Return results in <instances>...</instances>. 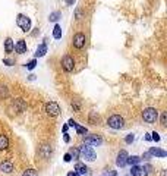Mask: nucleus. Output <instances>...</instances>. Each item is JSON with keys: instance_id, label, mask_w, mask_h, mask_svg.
Wrapping results in <instances>:
<instances>
[{"instance_id": "obj_1", "label": "nucleus", "mask_w": 167, "mask_h": 176, "mask_svg": "<svg viewBox=\"0 0 167 176\" xmlns=\"http://www.w3.org/2000/svg\"><path fill=\"white\" fill-rule=\"evenodd\" d=\"M78 150H79V157H82V159L87 160V161H94L95 157H97L95 151H94V150L89 147V145H87V144L81 145Z\"/></svg>"}, {"instance_id": "obj_2", "label": "nucleus", "mask_w": 167, "mask_h": 176, "mask_svg": "<svg viewBox=\"0 0 167 176\" xmlns=\"http://www.w3.org/2000/svg\"><path fill=\"white\" fill-rule=\"evenodd\" d=\"M142 119L147 122V123H154L157 122L158 119V112L154 109V107H148L142 112Z\"/></svg>"}, {"instance_id": "obj_3", "label": "nucleus", "mask_w": 167, "mask_h": 176, "mask_svg": "<svg viewBox=\"0 0 167 176\" xmlns=\"http://www.w3.org/2000/svg\"><path fill=\"white\" fill-rule=\"evenodd\" d=\"M16 24H18V27L23 31V32H28L31 30V19L28 16H25V15H18L16 18Z\"/></svg>"}, {"instance_id": "obj_4", "label": "nucleus", "mask_w": 167, "mask_h": 176, "mask_svg": "<svg viewBox=\"0 0 167 176\" xmlns=\"http://www.w3.org/2000/svg\"><path fill=\"white\" fill-rule=\"evenodd\" d=\"M123 123H125L123 122V118L119 116V115H113L107 120V125H109L110 128H113V129H122L123 128Z\"/></svg>"}, {"instance_id": "obj_5", "label": "nucleus", "mask_w": 167, "mask_h": 176, "mask_svg": "<svg viewBox=\"0 0 167 176\" xmlns=\"http://www.w3.org/2000/svg\"><path fill=\"white\" fill-rule=\"evenodd\" d=\"M72 43H73V47H75V48H78V50L84 48V47H85V43H87L85 34H84V32H76V34L73 35Z\"/></svg>"}, {"instance_id": "obj_6", "label": "nucleus", "mask_w": 167, "mask_h": 176, "mask_svg": "<svg viewBox=\"0 0 167 176\" xmlns=\"http://www.w3.org/2000/svg\"><path fill=\"white\" fill-rule=\"evenodd\" d=\"M62 68L65 72H72L75 69V60L70 54H66V56H63L62 59Z\"/></svg>"}, {"instance_id": "obj_7", "label": "nucleus", "mask_w": 167, "mask_h": 176, "mask_svg": "<svg viewBox=\"0 0 167 176\" xmlns=\"http://www.w3.org/2000/svg\"><path fill=\"white\" fill-rule=\"evenodd\" d=\"M46 113H47L48 116H51V118L59 116V113H60V107H59V104H57V103H54V101H48V103L46 104Z\"/></svg>"}, {"instance_id": "obj_8", "label": "nucleus", "mask_w": 167, "mask_h": 176, "mask_svg": "<svg viewBox=\"0 0 167 176\" xmlns=\"http://www.w3.org/2000/svg\"><path fill=\"white\" fill-rule=\"evenodd\" d=\"M84 144L97 147V145H101V144H103V140H101L98 135H89V136H85V138H84Z\"/></svg>"}, {"instance_id": "obj_9", "label": "nucleus", "mask_w": 167, "mask_h": 176, "mask_svg": "<svg viewBox=\"0 0 167 176\" xmlns=\"http://www.w3.org/2000/svg\"><path fill=\"white\" fill-rule=\"evenodd\" d=\"M116 165L119 167H125L127 165V153L125 151V150H122V151L117 154V159H116Z\"/></svg>"}, {"instance_id": "obj_10", "label": "nucleus", "mask_w": 167, "mask_h": 176, "mask_svg": "<svg viewBox=\"0 0 167 176\" xmlns=\"http://www.w3.org/2000/svg\"><path fill=\"white\" fill-rule=\"evenodd\" d=\"M0 170H2L3 173H12L13 172V163L9 161V160L0 161Z\"/></svg>"}, {"instance_id": "obj_11", "label": "nucleus", "mask_w": 167, "mask_h": 176, "mask_svg": "<svg viewBox=\"0 0 167 176\" xmlns=\"http://www.w3.org/2000/svg\"><path fill=\"white\" fill-rule=\"evenodd\" d=\"M13 50H16V53H19V54L27 53L28 47H27V43H25V40H19V41L15 44V48H13Z\"/></svg>"}, {"instance_id": "obj_12", "label": "nucleus", "mask_w": 167, "mask_h": 176, "mask_svg": "<svg viewBox=\"0 0 167 176\" xmlns=\"http://www.w3.org/2000/svg\"><path fill=\"white\" fill-rule=\"evenodd\" d=\"M131 175H132V176H147L148 173L145 172L144 167L135 165V166H132V169H131Z\"/></svg>"}, {"instance_id": "obj_13", "label": "nucleus", "mask_w": 167, "mask_h": 176, "mask_svg": "<svg viewBox=\"0 0 167 176\" xmlns=\"http://www.w3.org/2000/svg\"><path fill=\"white\" fill-rule=\"evenodd\" d=\"M75 170L78 175H89V169L84 165V163H76V166H75Z\"/></svg>"}, {"instance_id": "obj_14", "label": "nucleus", "mask_w": 167, "mask_h": 176, "mask_svg": "<svg viewBox=\"0 0 167 176\" xmlns=\"http://www.w3.org/2000/svg\"><path fill=\"white\" fill-rule=\"evenodd\" d=\"M12 107H13V109H15V110H16V112L19 113V112H23V110H25V107H27V106H25V103L22 101L21 98H18V100H15V101L12 103Z\"/></svg>"}, {"instance_id": "obj_15", "label": "nucleus", "mask_w": 167, "mask_h": 176, "mask_svg": "<svg viewBox=\"0 0 167 176\" xmlns=\"http://www.w3.org/2000/svg\"><path fill=\"white\" fill-rule=\"evenodd\" d=\"M13 48H15L13 40H12V38H6V41H5V52L6 53H12V52H13Z\"/></svg>"}, {"instance_id": "obj_16", "label": "nucleus", "mask_w": 167, "mask_h": 176, "mask_svg": "<svg viewBox=\"0 0 167 176\" xmlns=\"http://www.w3.org/2000/svg\"><path fill=\"white\" fill-rule=\"evenodd\" d=\"M150 154L151 156H156V157H166L167 156V153L164 151V150H160V148H151L150 150Z\"/></svg>"}, {"instance_id": "obj_17", "label": "nucleus", "mask_w": 167, "mask_h": 176, "mask_svg": "<svg viewBox=\"0 0 167 176\" xmlns=\"http://www.w3.org/2000/svg\"><path fill=\"white\" fill-rule=\"evenodd\" d=\"M46 53H47V46H46V43H43L41 46H38L37 52H35V57H43Z\"/></svg>"}, {"instance_id": "obj_18", "label": "nucleus", "mask_w": 167, "mask_h": 176, "mask_svg": "<svg viewBox=\"0 0 167 176\" xmlns=\"http://www.w3.org/2000/svg\"><path fill=\"white\" fill-rule=\"evenodd\" d=\"M9 147V140L6 135H0V151H3Z\"/></svg>"}, {"instance_id": "obj_19", "label": "nucleus", "mask_w": 167, "mask_h": 176, "mask_svg": "<svg viewBox=\"0 0 167 176\" xmlns=\"http://www.w3.org/2000/svg\"><path fill=\"white\" fill-rule=\"evenodd\" d=\"M141 161V157H138V156H127V165H131V166H135V165H138V163Z\"/></svg>"}, {"instance_id": "obj_20", "label": "nucleus", "mask_w": 167, "mask_h": 176, "mask_svg": "<svg viewBox=\"0 0 167 176\" xmlns=\"http://www.w3.org/2000/svg\"><path fill=\"white\" fill-rule=\"evenodd\" d=\"M53 37L56 40H60L62 38V28L60 25H54V30H53Z\"/></svg>"}, {"instance_id": "obj_21", "label": "nucleus", "mask_w": 167, "mask_h": 176, "mask_svg": "<svg viewBox=\"0 0 167 176\" xmlns=\"http://www.w3.org/2000/svg\"><path fill=\"white\" fill-rule=\"evenodd\" d=\"M60 16H62L60 12H53V13H50L48 19H50V22H57L60 19Z\"/></svg>"}, {"instance_id": "obj_22", "label": "nucleus", "mask_w": 167, "mask_h": 176, "mask_svg": "<svg viewBox=\"0 0 167 176\" xmlns=\"http://www.w3.org/2000/svg\"><path fill=\"white\" fill-rule=\"evenodd\" d=\"M69 154H70V157H72L73 160H78V159H79V150H78V148H72L70 151H69Z\"/></svg>"}, {"instance_id": "obj_23", "label": "nucleus", "mask_w": 167, "mask_h": 176, "mask_svg": "<svg viewBox=\"0 0 167 176\" xmlns=\"http://www.w3.org/2000/svg\"><path fill=\"white\" fill-rule=\"evenodd\" d=\"M75 129H76V134H78V135H85L88 132V129L85 126H81V125H76Z\"/></svg>"}, {"instance_id": "obj_24", "label": "nucleus", "mask_w": 167, "mask_h": 176, "mask_svg": "<svg viewBox=\"0 0 167 176\" xmlns=\"http://www.w3.org/2000/svg\"><path fill=\"white\" fill-rule=\"evenodd\" d=\"M22 176H38V172L35 169H27L22 173Z\"/></svg>"}, {"instance_id": "obj_25", "label": "nucleus", "mask_w": 167, "mask_h": 176, "mask_svg": "<svg viewBox=\"0 0 167 176\" xmlns=\"http://www.w3.org/2000/svg\"><path fill=\"white\" fill-rule=\"evenodd\" d=\"M7 97V88L5 85H0V98Z\"/></svg>"}, {"instance_id": "obj_26", "label": "nucleus", "mask_w": 167, "mask_h": 176, "mask_svg": "<svg viewBox=\"0 0 167 176\" xmlns=\"http://www.w3.org/2000/svg\"><path fill=\"white\" fill-rule=\"evenodd\" d=\"M35 65H37V60L34 59V60H31V62H28V63H27V68H28L30 71H32V69L35 68Z\"/></svg>"}, {"instance_id": "obj_27", "label": "nucleus", "mask_w": 167, "mask_h": 176, "mask_svg": "<svg viewBox=\"0 0 167 176\" xmlns=\"http://www.w3.org/2000/svg\"><path fill=\"white\" fill-rule=\"evenodd\" d=\"M161 125H163V126H166V125H167V113L166 112L161 113Z\"/></svg>"}, {"instance_id": "obj_28", "label": "nucleus", "mask_w": 167, "mask_h": 176, "mask_svg": "<svg viewBox=\"0 0 167 176\" xmlns=\"http://www.w3.org/2000/svg\"><path fill=\"white\" fill-rule=\"evenodd\" d=\"M133 140H135V135L133 134H129L126 138H125V141L127 142V144H131V142H133Z\"/></svg>"}, {"instance_id": "obj_29", "label": "nucleus", "mask_w": 167, "mask_h": 176, "mask_svg": "<svg viewBox=\"0 0 167 176\" xmlns=\"http://www.w3.org/2000/svg\"><path fill=\"white\" fill-rule=\"evenodd\" d=\"M151 135H152V136H151V140H152V141H156V142H158V141H160V135H158L157 132H152Z\"/></svg>"}, {"instance_id": "obj_30", "label": "nucleus", "mask_w": 167, "mask_h": 176, "mask_svg": "<svg viewBox=\"0 0 167 176\" xmlns=\"http://www.w3.org/2000/svg\"><path fill=\"white\" fill-rule=\"evenodd\" d=\"M75 16H76V19H82V12L79 10V9H76V12H75Z\"/></svg>"}, {"instance_id": "obj_31", "label": "nucleus", "mask_w": 167, "mask_h": 176, "mask_svg": "<svg viewBox=\"0 0 167 176\" xmlns=\"http://www.w3.org/2000/svg\"><path fill=\"white\" fill-rule=\"evenodd\" d=\"M68 125H69V126H72V128H76V125H78V123H76V122H75L73 119H69Z\"/></svg>"}, {"instance_id": "obj_32", "label": "nucleus", "mask_w": 167, "mask_h": 176, "mask_svg": "<svg viewBox=\"0 0 167 176\" xmlns=\"http://www.w3.org/2000/svg\"><path fill=\"white\" fill-rule=\"evenodd\" d=\"M144 169H145V172H147V173H151V172H152V166H150V165L144 166Z\"/></svg>"}, {"instance_id": "obj_33", "label": "nucleus", "mask_w": 167, "mask_h": 176, "mask_svg": "<svg viewBox=\"0 0 167 176\" xmlns=\"http://www.w3.org/2000/svg\"><path fill=\"white\" fill-rule=\"evenodd\" d=\"M3 63H5V65H7V66H12V65H13V62L9 60V59H5V60H3Z\"/></svg>"}, {"instance_id": "obj_34", "label": "nucleus", "mask_w": 167, "mask_h": 176, "mask_svg": "<svg viewBox=\"0 0 167 176\" xmlns=\"http://www.w3.org/2000/svg\"><path fill=\"white\" fill-rule=\"evenodd\" d=\"M70 160H72V157H70V154H69V153H66V154H65V161H66V163H69Z\"/></svg>"}, {"instance_id": "obj_35", "label": "nucleus", "mask_w": 167, "mask_h": 176, "mask_svg": "<svg viewBox=\"0 0 167 176\" xmlns=\"http://www.w3.org/2000/svg\"><path fill=\"white\" fill-rule=\"evenodd\" d=\"M72 107H73L75 110H79V104L76 103V101H72Z\"/></svg>"}, {"instance_id": "obj_36", "label": "nucleus", "mask_w": 167, "mask_h": 176, "mask_svg": "<svg viewBox=\"0 0 167 176\" xmlns=\"http://www.w3.org/2000/svg\"><path fill=\"white\" fill-rule=\"evenodd\" d=\"M65 141H66V142H69V141H70V136H69V134H68V132H65Z\"/></svg>"}, {"instance_id": "obj_37", "label": "nucleus", "mask_w": 167, "mask_h": 176, "mask_svg": "<svg viewBox=\"0 0 167 176\" xmlns=\"http://www.w3.org/2000/svg\"><path fill=\"white\" fill-rule=\"evenodd\" d=\"M109 176H117V173L114 170H111V172H109Z\"/></svg>"}, {"instance_id": "obj_38", "label": "nucleus", "mask_w": 167, "mask_h": 176, "mask_svg": "<svg viewBox=\"0 0 167 176\" xmlns=\"http://www.w3.org/2000/svg\"><path fill=\"white\" fill-rule=\"evenodd\" d=\"M68 176H79L76 172H70V173H68Z\"/></svg>"}, {"instance_id": "obj_39", "label": "nucleus", "mask_w": 167, "mask_h": 176, "mask_svg": "<svg viewBox=\"0 0 167 176\" xmlns=\"http://www.w3.org/2000/svg\"><path fill=\"white\" fill-rule=\"evenodd\" d=\"M145 140H147V141H151V135H150V134L145 135Z\"/></svg>"}, {"instance_id": "obj_40", "label": "nucleus", "mask_w": 167, "mask_h": 176, "mask_svg": "<svg viewBox=\"0 0 167 176\" xmlns=\"http://www.w3.org/2000/svg\"><path fill=\"white\" fill-rule=\"evenodd\" d=\"M150 156H151L150 153H145V154H144V159H147V160H148V159H150Z\"/></svg>"}, {"instance_id": "obj_41", "label": "nucleus", "mask_w": 167, "mask_h": 176, "mask_svg": "<svg viewBox=\"0 0 167 176\" xmlns=\"http://www.w3.org/2000/svg\"><path fill=\"white\" fill-rule=\"evenodd\" d=\"M66 3L68 5H72V3H75V0H66Z\"/></svg>"}, {"instance_id": "obj_42", "label": "nucleus", "mask_w": 167, "mask_h": 176, "mask_svg": "<svg viewBox=\"0 0 167 176\" xmlns=\"http://www.w3.org/2000/svg\"><path fill=\"white\" fill-rule=\"evenodd\" d=\"M161 176H167V172L166 170H161Z\"/></svg>"}]
</instances>
